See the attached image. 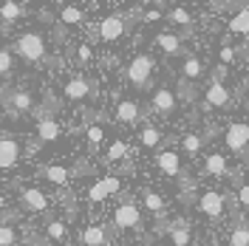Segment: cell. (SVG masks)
Masks as SVG:
<instances>
[{
	"instance_id": "30bf717a",
	"label": "cell",
	"mask_w": 249,
	"mask_h": 246,
	"mask_svg": "<svg viewBox=\"0 0 249 246\" xmlns=\"http://www.w3.org/2000/svg\"><path fill=\"white\" fill-rule=\"evenodd\" d=\"M176 105H178V96H176V91H170L167 85L156 88L153 96H150V110H153L156 116H161V119L173 116V113H176Z\"/></svg>"
},
{
	"instance_id": "d590c367",
	"label": "cell",
	"mask_w": 249,
	"mask_h": 246,
	"mask_svg": "<svg viewBox=\"0 0 249 246\" xmlns=\"http://www.w3.org/2000/svg\"><path fill=\"white\" fill-rule=\"evenodd\" d=\"M238 210H244V212H249V184H241L238 187Z\"/></svg>"
},
{
	"instance_id": "9a60e30c",
	"label": "cell",
	"mask_w": 249,
	"mask_h": 246,
	"mask_svg": "<svg viewBox=\"0 0 249 246\" xmlns=\"http://www.w3.org/2000/svg\"><path fill=\"white\" fill-rule=\"evenodd\" d=\"M20 204L23 210H31V212H46L51 201L40 187H20Z\"/></svg>"
},
{
	"instance_id": "60d3db41",
	"label": "cell",
	"mask_w": 249,
	"mask_h": 246,
	"mask_svg": "<svg viewBox=\"0 0 249 246\" xmlns=\"http://www.w3.org/2000/svg\"><path fill=\"white\" fill-rule=\"evenodd\" d=\"M119 246H130V244H119Z\"/></svg>"
},
{
	"instance_id": "f35d334b",
	"label": "cell",
	"mask_w": 249,
	"mask_h": 246,
	"mask_svg": "<svg viewBox=\"0 0 249 246\" xmlns=\"http://www.w3.org/2000/svg\"><path fill=\"white\" fill-rule=\"evenodd\" d=\"M159 17H161V12L150 9V12H144V15H142V20H144V23H153V20H159Z\"/></svg>"
},
{
	"instance_id": "d6986e66",
	"label": "cell",
	"mask_w": 249,
	"mask_h": 246,
	"mask_svg": "<svg viewBox=\"0 0 249 246\" xmlns=\"http://www.w3.org/2000/svg\"><path fill=\"white\" fill-rule=\"evenodd\" d=\"M110 241V232L105 224H91L79 232V244L82 246H108Z\"/></svg>"
},
{
	"instance_id": "277c9868",
	"label": "cell",
	"mask_w": 249,
	"mask_h": 246,
	"mask_svg": "<svg viewBox=\"0 0 249 246\" xmlns=\"http://www.w3.org/2000/svg\"><path fill=\"white\" fill-rule=\"evenodd\" d=\"M153 71H156V60L150 54H136L133 60L127 62V82L136 88V91H144V88H150V82H153Z\"/></svg>"
},
{
	"instance_id": "6da1fadb",
	"label": "cell",
	"mask_w": 249,
	"mask_h": 246,
	"mask_svg": "<svg viewBox=\"0 0 249 246\" xmlns=\"http://www.w3.org/2000/svg\"><path fill=\"white\" fill-rule=\"evenodd\" d=\"M133 20H142V15H136V12H124V15H108L102 17L96 26H93V37L99 40V43H113V40H119L124 31L130 29V23Z\"/></svg>"
},
{
	"instance_id": "5bb4252c",
	"label": "cell",
	"mask_w": 249,
	"mask_h": 246,
	"mask_svg": "<svg viewBox=\"0 0 249 246\" xmlns=\"http://www.w3.org/2000/svg\"><path fill=\"white\" fill-rule=\"evenodd\" d=\"M156 46L161 48L167 57H190L184 46V37L176 34V31H159L156 34Z\"/></svg>"
},
{
	"instance_id": "ac0fdd59",
	"label": "cell",
	"mask_w": 249,
	"mask_h": 246,
	"mask_svg": "<svg viewBox=\"0 0 249 246\" xmlns=\"http://www.w3.org/2000/svg\"><path fill=\"white\" fill-rule=\"evenodd\" d=\"M113 116H116V122H122V124H139L144 119V110H142V105L136 99H122L116 105V113Z\"/></svg>"
},
{
	"instance_id": "83f0119b",
	"label": "cell",
	"mask_w": 249,
	"mask_h": 246,
	"mask_svg": "<svg viewBox=\"0 0 249 246\" xmlns=\"http://www.w3.org/2000/svg\"><path fill=\"white\" fill-rule=\"evenodd\" d=\"M167 20H170L173 26H181V29H184V34L190 31V26H193V17H190V12H187V9H181V6H173L170 12H167Z\"/></svg>"
},
{
	"instance_id": "5b68a950",
	"label": "cell",
	"mask_w": 249,
	"mask_h": 246,
	"mask_svg": "<svg viewBox=\"0 0 249 246\" xmlns=\"http://www.w3.org/2000/svg\"><path fill=\"white\" fill-rule=\"evenodd\" d=\"M224 141L227 147L232 150L235 156H241L244 161L249 164V124L247 122H232L224 133Z\"/></svg>"
},
{
	"instance_id": "ba28073f",
	"label": "cell",
	"mask_w": 249,
	"mask_h": 246,
	"mask_svg": "<svg viewBox=\"0 0 249 246\" xmlns=\"http://www.w3.org/2000/svg\"><path fill=\"white\" fill-rule=\"evenodd\" d=\"M23 158V141L12 133H0V170H15Z\"/></svg>"
},
{
	"instance_id": "4316f807",
	"label": "cell",
	"mask_w": 249,
	"mask_h": 246,
	"mask_svg": "<svg viewBox=\"0 0 249 246\" xmlns=\"http://www.w3.org/2000/svg\"><path fill=\"white\" fill-rule=\"evenodd\" d=\"M102 141H105L102 127H99V124H88V127H85V144H88V150H91V153H99Z\"/></svg>"
},
{
	"instance_id": "9c48e42d",
	"label": "cell",
	"mask_w": 249,
	"mask_h": 246,
	"mask_svg": "<svg viewBox=\"0 0 249 246\" xmlns=\"http://www.w3.org/2000/svg\"><path fill=\"white\" fill-rule=\"evenodd\" d=\"M62 93H65V99H71V102H82V99H93L96 96V82L88 77H71L65 85H62Z\"/></svg>"
},
{
	"instance_id": "e575fe53",
	"label": "cell",
	"mask_w": 249,
	"mask_h": 246,
	"mask_svg": "<svg viewBox=\"0 0 249 246\" xmlns=\"http://www.w3.org/2000/svg\"><path fill=\"white\" fill-rule=\"evenodd\" d=\"M15 71V54L12 48H0V77H9Z\"/></svg>"
},
{
	"instance_id": "4fadbf2b",
	"label": "cell",
	"mask_w": 249,
	"mask_h": 246,
	"mask_svg": "<svg viewBox=\"0 0 249 246\" xmlns=\"http://www.w3.org/2000/svg\"><path fill=\"white\" fill-rule=\"evenodd\" d=\"M232 102V93L230 88L221 82V79H213L210 85H207V91H204V108L213 110V108H227Z\"/></svg>"
},
{
	"instance_id": "ffe728a7",
	"label": "cell",
	"mask_w": 249,
	"mask_h": 246,
	"mask_svg": "<svg viewBox=\"0 0 249 246\" xmlns=\"http://www.w3.org/2000/svg\"><path fill=\"white\" fill-rule=\"evenodd\" d=\"M142 201H144V210L153 212L156 221H164V218H167V201L161 198L153 187H144V190H142Z\"/></svg>"
},
{
	"instance_id": "44dd1931",
	"label": "cell",
	"mask_w": 249,
	"mask_h": 246,
	"mask_svg": "<svg viewBox=\"0 0 249 246\" xmlns=\"http://www.w3.org/2000/svg\"><path fill=\"white\" fill-rule=\"evenodd\" d=\"M156 164H159L161 173H167V176H173V178H181V176H184L181 158H178L176 150H161V153L156 156Z\"/></svg>"
},
{
	"instance_id": "8d00e7d4",
	"label": "cell",
	"mask_w": 249,
	"mask_h": 246,
	"mask_svg": "<svg viewBox=\"0 0 249 246\" xmlns=\"http://www.w3.org/2000/svg\"><path fill=\"white\" fill-rule=\"evenodd\" d=\"M218 57H221V65L227 68L230 62H235V48L232 46H221V54H218Z\"/></svg>"
},
{
	"instance_id": "7a4b0ae2",
	"label": "cell",
	"mask_w": 249,
	"mask_h": 246,
	"mask_svg": "<svg viewBox=\"0 0 249 246\" xmlns=\"http://www.w3.org/2000/svg\"><path fill=\"white\" fill-rule=\"evenodd\" d=\"M12 54H17V57H23L26 62H34L37 65V62L48 60V43L40 31H26V34H20L15 40Z\"/></svg>"
},
{
	"instance_id": "1f68e13d",
	"label": "cell",
	"mask_w": 249,
	"mask_h": 246,
	"mask_svg": "<svg viewBox=\"0 0 249 246\" xmlns=\"http://www.w3.org/2000/svg\"><path fill=\"white\" fill-rule=\"evenodd\" d=\"M46 235L51 238V241H57V244H62L65 238H68V229H65V221H48L46 224Z\"/></svg>"
},
{
	"instance_id": "8fae6325",
	"label": "cell",
	"mask_w": 249,
	"mask_h": 246,
	"mask_svg": "<svg viewBox=\"0 0 249 246\" xmlns=\"http://www.w3.org/2000/svg\"><path fill=\"white\" fill-rule=\"evenodd\" d=\"M79 173H82V170L65 167V164H43V167H40V178L51 181L54 187H68L71 178H77Z\"/></svg>"
},
{
	"instance_id": "d6a6232c",
	"label": "cell",
	"mask_w": 249,
	"mask_h": 246,
	"mask_svg": "<svg viewBox=\"0 0 249 246\" xmlns=\"http://www.w3.org/2000/svg\"><path fill=\"white\" fill-rule=\"evenodd\" d=\"M204 139H207V136H201V133H184V139H181V147H184V153L196 156V153L204 147Z\"/></svg>"
},
{
	"instance_id": "f1b7e54d",
	"label": "cell",
	"mask_w": 249,
	"mask_h": 246,
	"mask_svg": "<svg viewBox=\"0 0 249 246\" xmlns=\"http://www.w3.org/2000/svg\"><path fill=\"white\" fill-rule=\"evenodd\" d=\"M139 141H142V147H159L161 144V130L153 127V124H144L139 130Z\"/></svg>"
},
{
	"instance_id": "4dcf8cb0",
	"label": "cell",
	"mask_w": 249,
	"mask_h": 246,
	"mask_svg": "<svg viewBox=\"0 0 249 246\" xmlns=\"http://www.w3.org/2000/svg\"><path fill=\"white\" fill-rule=\"evenodd\" d=\"M230 31H232V34H249V6L247 9H241L238 15H232V20H230Z\"/></svg>"
},
{
	"instance_id": "836d02e7",
	"label": "cell",
	"mask_w": 249,
	"mask_h": 246,
	"mask_svg": "<svg viewBox=\"0 0 249 246\" xmlns=\"http://www.w3.org/2000/svg\"><path fill=\"white\" fill-rule=\"evenodd\" d=\"M0 246H17V229L12 221H0Z\"/></svg>"
},
{
	"instance_id": "cb8c5ba5",
	"label": "cell",
	"mask_w": 249,
	"mask_h": 246,
	"mask_svg": "<svg viewBox=\"0 0 249 246\" xmlns=\"http://www.w3.org/2000/svg\"><path fill=\"white\" fill-rule=\"evenodd\" d=\"M181 74H184L187 82H193V79H201L204 77V62L198 60V57H184V62H181Z\"/></svg>"
},
{
	"instance_id": "f546056e",
	"label": "cell",
	"mask_w": 249,
	"mask_h": 246,
	"mask_svg": "<svg viewBox=\"0 0 249 246\" xmlns=\"http://www.w3.org/2000/svg\"><path fill=\"white\" fill-rule=\"evenodd\" d=\"M124 156H127V141H122V139H119V141H113V144L108 147V153H105V158H102V161L110 167V164L122 161Z\"/></svg>"
},
{
	"instance_id": "7c38bea8",
	"label": "cell",
	"mask_w": 249,
	"mask_h": 246,
	"mask_svg": "<svg viewBox=\"0 0 249 246\" xmlns=\"http://www.w3.org/2000/svg\"><path fill=\"white\" fill-rule=\"evenodd\" d=\"M119 190H122V178L119 176H105V178H99L88 187V204H99V201H105L108 195L119 193Z\"/></svg>"
},
{
	"instance_id": "ab89813d",
	"label": "cell",
	"mask_w": 249,
	"mask_h": 246,
	"mask_svg": "<svg viewBox=\"0 0 249 246\" xmlns=\"http://www.w3.org/2000/svg\"><path fill=\"white\" fill-rule=\"evenodd\" d=\"M3 204H6V195H0V207H3Z\"/></svg>"
},
{
	"instance_id": "e0dca14e",
	"label": "cell",
	"mask_w": 249,
	"mask_h": 246,
	"mask_svg": "<svg viewBox=\"0 0 249 246\" xmlns=\"http://www.w3.org/2000/svg\"><path fill=\"white\" fill-rule=\"evenodd\" d=\"M60 136H62V127H60V122H57L54 116H43V119H37V130H34L37 144H51V141H57Z\"/></svg>"
},
{
	"instance_id": "8992f818",
	"label": "cell",
	"mask_w": 249,
	"mask_h": 246,
	"mask_svg": "<svg viewBox=\"0 0 249 246\" xmlns=\"http://www.w3.org/2000/svg\"><path fill=\"white\" fill-rule=\"evenodd\" d=\"M196 207H198L210 221H221L224 212H227V207H230V195H227V193H218V190H207V193H201V198H198Z\"/></svg>"
},
{
	"instance_id": "484cf974",
	"label": "cell",
	"mask_w": 249,
	"mask_h": 246,
	"mask_svg": "<svg viewBox=\"0 0 249 246\" xmlns=\"http://www.w3.org/2000/svg\"><path fill=\"white\" fill-rule=\"evenodd\" d=\"M85 20V12L79 6H62L60 9V26H79Z\"/></svg>"
},
{
	"instance_id": "d4e9b609",
	"label": "cell",
	"mask_w": 249,
	"mask_h": 246,
	"mask_svg": "<svg viewBox=\"0 0 249 246\" xmlns=\"http://www.w3.org/2000/svg\"><path fill=\"white\" fill-rule=\"evenodd\" d=\"M23 15H26V6H23V3H15V0L0 3V20H3V23H15V20H20Z\"/></svg>"
},
{
	"instance_id": "74e56055",
	"label": "cell",
	"mask_w": 249,
	"mask_h": 246,
	"mask_svg": "<svg viewBox=\"0 0 249 246\" xmlns=\"http://www.w3.org/2000/svg\"><path fill=\"white\" fill-rule=\"evenodd\" d=\"M79 62H91V57H93V51H91V46H79Z\"/></svg>"
},
{
	"instance_id": "7402d4cb",
	"label": "cell",
	"mask_w": 249,
	"mask_h": 246,
	"mask_svg": "<svg viewBox=\"0 0 249 246\" xmlns=\"http://www.w3.org/2000/svg\"><path fill=\"white\" fill-rule=\"evenodd\" d=\"M204 173L207 176H215V178H224V176H230V167H227V158L221 153H210L204 158Z\"/></svg>"
},
{
	"instance_id": "2e32d148",
	"label": "cell",
	"mask_w": 249,
	"mask_h": 246,
	"mask_svg": "<svg viewBox=\"0 0 249 246\" xmlns=\"http://www.w3.org/2000/svg\"><path fill=\"white\" fill-rule=\"evenodd\" d=\"M164 235H167L170 246H193V227L187 224L184 218L167 224V227H164Z\"/></svg>"
},
{
	"instance_id": "52a82bcc",
	"label": "cell",
	"mask_w": 249,
	"mask_h": 246,
	"mask_svg": "<svg viewBox=\"0 0 249 246\" xmlns=\"http://www.w3.org/2000/svg\"><path fill=\"white\" fill-rule=\"evenodd\" d=\"M113 229H142V210L133 204V201H122L116 210H113Z\"/></svg>"
},
{
	"instance_id": "3957f363",
	"label": "cell",
	"mask_w": 249,
	"mask_h": 246,
	"mask_svg": "<svg viewBox=\"0 0 249 246\" xmlns=\"http://www.w3.org/2000/svg\"><path fill=\"white\" fill-rule=\"evenodd\" d=\"M0 102L3 108L9 110L12 116H31L37 110V102L29 91H20V88H9V85H0Z\"/></svg>"
},
{
	"instance_id": "603a6c76",
	"label": "cell",
	"mask_w": 249,
	"mask_h": 246,
	"mask_svg": "<svg viewBox=\"0 0 249 246\" xmlns=\"http://www.w3.org/2000/svg\"><path fill=\"white\" fill-rule=\"evenodd\" d=\"M230 246H249V224L247 218H235L232 229H230Z\"/></svg>"
}]
</instances>
